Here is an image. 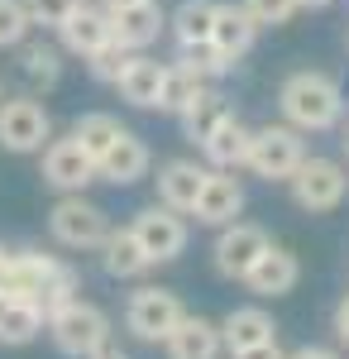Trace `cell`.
Returning <instances> with one entry per match:
<instances>
[{
  "mask_svg": "<svg viewBox=\"0 0 349 359\" xmlns=\"http://www.w3.org/2000/svg\"><path fill=\"white\" fill-rule=\"evenodd\" d=\"M278 106L292 130H335L345 115V91L325 72H292L278 91Z\"/></svg>",
  "mask_w": 349,
  "mask_h": 359,
  "instance_id": "6da1fadb",
  "label": "cell"
},
{
  "mask_svg": "<svg viewBox=\"0 0 349 359\" xmlns=\"http://www.w3.org/2000/svg\"><path fill=\"white\" fill-rule=\"evenodd\" d=\"M48 335H53V345L62 350V355L86 359V355H96L101 345H110V316L101 311V306L72 297L67 306L48 311Z\"/></svg>",
  "mask_w": 349,
  "mask_h": 359,
  "instance_id": "7a4b0ae2",
  "label": "cell"
},
{
  "mask_svg": "<svg viewBox=\"0 0 349 359\" xmlns=\"http://www.w3.org/2000/svg\"><path fill=\"white\" fill-rule=\"evenodd\" d=\"M48 230L67 249H101V240L110 235V216L81 192H62V201L48 211Z\"/></svg>",
  "mask_w": 349,
  "mask_h": 359,
  "instance_id": "3957f363",
  "label": "cell"
},
{
  "mask_svg": "<svg viewBox=\"0 0 349 359\" xmlns=\"http://www.w3.org/2000/svg\"><path fill=\"white\" fill-rule=\"evenodd\" d=\"M301 158H306L301 130H292V125H264L249 139V158L244 163L254 168L259 177H268V182H287Z\"/></svg>",
  "mask_w": 349,
  "mask_h": 359,
  "instance_id": "277c9868",
  "label": "cell"
},
{
  "mask_svg": "<svg viewBox=\"0 0 349 359\" xmlns=\"http://www.w3.org/2000/svg\"><path fill=\"white\" fill-rule=\"evenodd\" d=\"M48 139H53V120L29 91L0 101V149H10V154H43Z\"/></svg>",
  "mask_w": 349,
  "mask_h": 359,
  "instance_id": "5b68a950",
  "label": "cell"
},
{
  "mask_svg": "<svg viewBox=\"0 0 349 359\" xmlns=\"http://www.w3.org/2000/svg\"><path fill=\"white\" fill-rule=\"evenodd\" d=\"M287 182H292V196L301 211H335L349 192V177L335 158H301Z\"/></svg>",
  "mask_w": 349,
  "mask_h": 359,
  "instance_id": "8992f818",
  "label": "cell"
},
{
  "mask_svg": "<svg viewBox=\"0 0 349 359\" xmlns=\"http://www.w3.org/2000/svg\"><path fill=\"white\" fill-rule=\"evenodd\" d=\"M182 316H187L182 302H177L172 292H163V287H139L135 297H130V306H125V326H130V335L149 340V345L167 340Z\"/></svg>",
  "mask_w": 349,
  "mask_h": 359,
  "instance_id": "52a82bcc",
  "label": "cell"
},
{
  "mask_svg": "<svg viewBox=\"0 0 349 359\" xmlns=\"http://www.w3.org/2000/svg\"><path fill=\"white\" fill-rule=\"evenodd\" d=\"M130 230H135L139 249L149 254V264H167V259H177L187 249V221L177 211H167V206H144L130 221Z\"/></svg>",
  "mask_w": 349,
  "mask_h": 359,
  "instance_id": "ba28073f",
  "label": "cell"
},
{
  "mask_svg": "<svg viewBox=\"0 0 349 359\" xmlns=\"http://www.w3.org/2000/svg\"><path fill=\"white\" fill-rule=\"evenodd\" d=\"M43 182L57 187V192H81L86 182H96V163H91V154L72 135L48 139L43 144Z\"/></svg>",
  "mask_w": 349,
  "mask_h": 359,
  "instance_id": "9c48e42d",
  "label": "cell"
},
{
  "mask_svg": "<svg viewBox=\"0 0 349 359\" xmlns=\"http://www.w3.org/2000/svg\"><path fill=\"white\" fill-rule=\"evenodd\" d=\"M268 245H273V240H268L264 225L230 221V225H225V235L215 240V269H220L225 278H240V283H244V273L259 264V254H264Z\"/></svg>",
  "mask_w": 349,
  "mask_h": 359,
  "instance_id": "30bf717a",
  "label": "cell"
},
{
  "mask_svg": "<svg viewBox=\"0 0 349 359\" xmlns=\"http://www.w3.org/2000/svg\"><path fill=\"white\" fill-rule=\"evenodd\" d=\"M106 15H110V34H115V43H120V48H130V53H144V48L163 34V25H167L158 0L115 5V10H106Z\"/></svg>",
  "mask_w": 349,
  "mask_h": 359,
  "instance_id": "8fae6325",
  "label": "cell"
},
{
  "mask_svg": "<svg viewBox=\"0 0 349 359\" xmlns=\"http://www.w3.org/2000/svg\"><path fill=\"white\" fill-rule=\"evenodd\" d=\"M57 39H62V48H67V53H77V57L101 53L106 43H115V34H110V15L81 0L77 10L57 25Z\"/></svg>",
  "mask_w": 349,
  "mask_h": 359,
  "instance_id": "7c38bea8",
  "label": "cell"
},
{
  "mask_svg": "<svg viewBox=\"0 0 349 359\" xmlns=\"http://www.w3.org/2000/svg\"><path fill=\"white\" fill-rule=\"evenodd\" d=\"M149 163H153V158H149V144H144L135 130H125V135L96 158V177H106L115 187H135L139 177H149Z\"/></svg>",
  "mask_w": 349,
  "mask_h": 359,
  "instance_id": "4fadbf2b",
  "label": "cell"
},
{
  "mask_svg": "<svg viewBox=\"0 0 349 359\" xmlns=\"http://www.w3.org/2000/svg\"><path fill=\"white\" fill-rule=\"evenodd\" d=\"M254 39H259V25H254V15L244 10V5H215V25H211V48L230 67L240 62L249 48H254Z\"/></svg>",
  "mask_w": 349,
  "mask_h": 359,
  "instance_id": "5bb4252c",
  "label": "cell"
},
{
  "mask_svg": "<svg viewBox=\"0 0 349 359\" xmlns=\"http://www.w3.org/2000/svg\"><path fill=\"white\" fill-rule=\"evenodd\" d=\"M240 211H244V187H240V182H235L225 168H220V172H206L191 216H196L201 225H230Z\"/></svg>",
  "mask_w": 349,
  "mask_h": 359,
  "instance_id": "9a60e30c",
  "label": "cell"
},
{
  "mask_svg": "<svg viewBox=\"0 0 349 359\" xmlns=\"http://www.w3.org/2000/svg\"><path fill=\"white\" fill-rule=\"evenodd\" d=\"M201 182H206V168H196L191 158L163 163L158 168V206L177 211V216H191V206L201 196Z\"/></svg>",
  "mask_w": 349,
  "mask_h": 359,
  "instance_id": "2e32d148",
  "label": "cell"
},
{
  "mask_svg": "<svg viewBox=\"0 0 349 359\" xmlns=\"http://www.w3.org/2000/svg\"><path fill=\"white\" fill-rule=\"evenodd\" d=\"M296 278H301V264H296V254H287V249L268 245L264 254H259V264L244 273V283L259 292V297H282V292H292Z\"/></svg>",
  "mask_w": 349,
  "mask_h": 359,
  "instance_id": "e0dca14e",
  "label": "cell"
},
{
  "mask_svg": "<svg viewBox=\"0 0 349 359\" xmlns=\"http://www.w3.org/2000/svg\"><path fill=\"white\" fill-rule=\"evenodd\" d=\"M163 345H167V359H220V350H225L220 326L206 316H182Z\"/></svg>",
  "mask_w": 349,
  "mask_h": 359,
  "instance_id": "ac0fdd59",
  "label": "cell"
},
{
  "mask_svg": "<svg viewBox=\"0 0 349 359\" xmlns=\"http://www.w3.org/2000/svg\"><path fill=\"white\" fill-rule=\"evenodd\" d=\"M278 326L264 306H235L225 321H220V345L235 355V350H254V345H268Z\"/></svg>",
  "mask_w": 349,
  "mask_h": 359,
  "instance_id": "d6986e66",
  "label": "cell"
},
{
  "mask_svg": "<svg viewBox=\"0 0 349 359\" xmlns=\"http://www.w3.org/2000/svg\"><path fill=\"white\" fill-rule=\"evenodd\" d=\"M158 86H163V62L158 57L130 53V62H125L115 91H120L130 106H139V111H158Z\"/></svg>",
  "mask_w": 349,
  "mask_h": 359,
  "instance_id": "ffe728a7",
  "label": "cell"
},
{
  "mask_svg": "<svg viewBox=\"0 0 349 359\" xmlns=\"http://www.w3.org/2000/svg\"><path fill=\"white\" fill-rule=\"evenodd\" d=\"M101 269H106L110 278H139V273H149L153 264H149V254L139 249L135 240V230L130 225H120V230H110L106 240H101Z\"/></svg>",
  "mask_w": 349,
  "mask_h": 359,
  "instance_id": "44dd1931",
  "label": "cell"
},
{
  "mask_svg": "<svg viewBox=\"0 0 349 359\" xmlns=\"http://www.w3.org/2000/svg\"><path fill=\"white\" fill-rule=\"evenodd\" d=\"M249 139H254V130H249L244 120H235V115H225L211 135L201 139V149H206V158H211L215 168L230 172V168H240L244 158H249Z\"/></svg>",
  "mask_w": 349,
  "mask_h": 359,
  "instance_id": "7402d4cb",
  "label": "cell"
},
{
  "mask_svg": "<svg viewBox=\"0 0 349 359\" xmlns=\"http://www.w3.org/2000/svg\"><path fill=\"white\" fill-rule=\"evenodd\" d=\"M20 72H25L29 91H53L62 77V53L43 39H25L20 43Z\"/></svg>",
  "mask_w": 349,
  "mask_h": 359,
  "instance_id": "603a6c76",
  "label": "cell"
},
{
  "mask_svg": "<svg viewBox=\"0 0 349 359\" xmlns=\"http://www.w3.org/2000/svg\"><path fill=\"white\" fill-rule=\"evenodd\" d=\"M182 135L191 139V144H201V139L211 135L215 125H220V120H225V115H235L230 111V101H225V96H220V91H211V86H201V91H196V96H191L187 106H182Z\"/></svg>",
  "mask_w": 349,
  "mask_h": 359,
  "instance_id": "cb8c5ba5",
  "label": "cell"
},
{
  "mask_svg": "<svg viewBox=\"0 0 349 359\" xmlns=\"http://www.w3.org/2000/svg\"><path fill=\"white\" fill-rule=\"evenodd\" d=\"M206 86V77L191 67L187 57H177V62H163V86H158V111H182L191 96Z\"/></svg>",
  "mask_w": 349,
  "mask_h": 359,
  "instance_id": "d4e9b609",
  "label": "cell"
},
{
  "mask_svg": "<svg viewBox=\"0 0 349 359\" xmlns=\"http://www.w3.org/2000/svg\"><path fill=\"white\" fill-rule=\"evenodd\" d=\"M48 326L39 302H0V345H29Z\"/></svg>",
  "mask_w": 349,
  "mask_h": 359,
  "instance_id": "484cf974",
  "label": "cell"
},
{
  "mask_svg": "<svg viewBox=\"0 0 349 359\" xmlns=\"http://www.w3.org/2000/svg\"><path fill=\"white\" fill-rule=\"evenodd\" d=\"M211 25H215V5L211 0H182L177 15H172V34H177L182 48L211 43Z\"/></svg>",
  "mask_w": 349,
  "mask_h": 359,
  "instance_id": "4316f807",
  "label": "cell"
},
{
  "mask_svg": "<svg viewBox=\"0 0 349 359\" xmlns=\"http://www.w3.org/2000/svg\"><path fill=\"white\" fill-rule=\"evenodd\" d=\"M120 135H125V125H120L115 115L91 111V115H77V120H72V139H77L81 149L91 154V163H96V158H101V154H106Z\"/></svg>",
  "mask_w": 349,
  "mask_h": 359,
  "instance_id": "83f0119b",
  "label": "cell"
},
{
  "mask_svg": "<svg viewBox=\"0 0 349 359\" xmlns=\"http://www.w3.org/2000/svg\"><path fill=\"white\" fill-rule=\"evenodd\" d=\"M29 10L25 0H0V48H20L29 39Z\"/></svg>",
  "mask_w": 349,
  "mask_h": 359,
  "instance_id": "f1b7e54d",
  "label": "cell"
},
{
  "mask_svg": "<svg viewBox=\"0 0 349 359\" xmlns=\"http://www.w3.org/2000/svg\"><path fill=\"white\" fill-rule=\"evenodd\" d=\"M125 62H130V48H120V43H106L101 53H91L86 57V67H91V77L96 82H120V72H125Z\"/></svg>",
  "mask_w": 349,
  "mask_h": 359,
  "instance_id": "f546056e",
  "label": "cell"
},
{
  "mask_svg": "<svg viewBox=\"0 0 349 359\" xmlns=\"http://www.w3.org/2000/svg\"><path fill=\"white\" fill-rule=\"evenodd\" d=\"M77 5H81V0H25L29 25H34V29H57Z\"/></svg>",
  "mask_w": 349,
  "mask_h": 359,
  "instance_id": "4dcf8cb0",
  "label": "cell"
},
{
  "mask_svg": "<svg viewBox=\"0 0 349 359\" xmlns=\"http://www.w3.org/2000/svg\"><path fill=\"white\" fill-rule=\"evenodd\" d=\"M244 10L254 15L259 29H273V25H287L296 15V0H244Z\"/></svg>",
  "mask_w": 349,
  "mask_h": 359,
  "instance_id": "1f68e13d",
  "label": "cell"
},
{
  "mask_svg": "<svg viewBox=\"0 0 349 359\" xmlns=\"http://www.w3.org/2000/svg\"><path fill=\"white\" fill-rule=\"evenodd\" d=\"M182 57H187V62L196 67V72H201V77H206V82H211V77H225V72H230V62H225V57L215 53L211 43H196V48H182Z\"/></svg>",
  "mask_w": 349,
  "mask_h": 359,
  "instance_id": "d6a6232c",
  "label": "cell"
},
{
  "mask_svg": "<svg viewBox=\"0 0 349 359\" xmlns=\"http://www.w3.org/2000/svg\"><path fill=\"white\" fill-rule=\"evenodd\" d=\"M230 359H287V355L278 350V340H268V345H254V350H235Z\"/></svg>",
  "mask_w": 349,
  "mask_h": 359,
  "instance_id": "836d02e7",
  "label": "cell"
},
{
  "mask_svg": "<svg viewBox=\"0 0 349 359\" xmlns=\"http://www.w3.org/2000/svg\"><path fill=\"white\" fill-rule=\"evenodd\" d=\"M335 335H340V340L349 345V297H345L340 306H335Z\"/></svg>",
  "mask_w": 349,
  "mask_h": 359,
  "instance_id": "e575fe53",
  "label": "cell"
},
{
  "mask_svg": "<svg viewBox=\"0 0 349 359\" xmlns=\"http://www.w3.org/2000/svg\"><path fill=\"white\" fill-rule=\"evenodd\" d=\"M292 359H335L330 350H321V345H306V350H296Z\"/></svg>",
  "mask_w": 349,
  "mask_h": 359,
  "instance_id": "d590c367",
  "label": "cell"
},
{
  "mask_svg": "<svg viewBox=\"0 0 349 359\" xmlns=\"http://www.w3.org/2000/svg\"><path fill=\"white\" fill-rule=\"evenodd\" d=\"M86 359H130V355H125V350H115V345H101L96 355H86Z\"/></svg>",
  "mask_w": 349,
  "mask_h": 359,
  "instance_id": "8d00e7d4",
  "label": "cell"
},
{
  "mask_svg": "<svg viewBox=\"0 0 349 359\" xmlns=\"http://www.w3.org/2000/svg\"><path fill=\"white\" fill-rule=\"evenodd\" d=\"M325 5H335V0H296V10H325Z\"/></svg>",
  "mask_w": 349,
  "mask_h": 359,
  "instance_id": "74e56055",
  "label": "cell"
},
{
  "mask_svg": "<svg viewBox=\"0 0 349 359\" xmlns=\"http://www.w3.org/2000/svg\"><path fill=\"white\" fill-rule=\"evenodd\" d=\"M115 5H139V0H106V10H115Z\"/></svg>",
  "mask_w": 349,
  "mask_h": 359,
  "instance_id": "f35d334b",
  "label": "cell"
},
{
  "mask_svg": "<svg viewBox=\"0 0 349 359\" xmlns=\"http://www.w3.org/2000/svg\"><path fill=\"white\" fill-rule=\"evenodd\" d=\"M0 264H5V245H0Z\"/></svg>",
  "mask_w": 349,
  "mask_h": 359,
  "instance_id": "ab89813d",
  "label": "cell"
},
{
  "mask_svg": "<svg viewBox=\"0 0 349 359\" xmlns=\"http://www.w3.org/2000/svg\"><path fill=\"white\" fill-rule=\"evenodd\" d=\"M345 144H349V139H345Z\"/></svg>",
  "mask_w": 349,
  "mask_h": 359,
  "instance_id": "60d3db41",
  "label": "cell"
}]
</instances>
